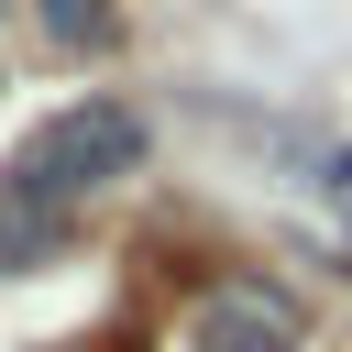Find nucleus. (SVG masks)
I'll return each mask as SVG.
<instances>
[{"mask_svg": "<svg viewBox=\"0 0 352 352\" xmlns=\"http://www.w3.org/2000/svg\"><path fill=\"white\" fill-rule=\"evenodd\" d=\"M143 154H154V121H143L132 99H66V110H44V121L11 143L0 198H11V209L66 220V209H88L99 187H121Z\"/></svg>", "mask_w": 352, "mask_h": 352, "instance_id": "obj_1", "label": "nucleus"}, {"mask_svg": "<svg viewBox=\"0 0 352 352\" xmlns=\"http://www.w3.org/2000/svg\"><path fill=\"white\" fill-rule=\"evenodd\" d=\"M187 352H308V308L275 275H220L187 308Z\"/></svg>", "mask_w": 352, "mask_h": 352, "instance_id": "obj_2", "label": "nucleus"}, {"mask_svg": "<svg viewBox=\"0 0 352 352\" xmlns=\"http://www.w3.org/2000/svg\"><path fill=\"white\" fill-rule=\"evenodd\" d=\"M22 11L44 22L55 55H110L121 44V0H22Z\"/></svg>", "mask_w": 352, "mask_h": 352, "instance_id": "obj_3", "label": "nucleus"}, {"mask_svg": "<svg viewBox=\"0 0 352 352\" xmlns=\"http://www.w3.org/2000/svg\"><path fill=\"white\" fill-rule=\"evenodd\" d=\"M319 198H330V220L352 231V143H330V154H319Z\"/></svg>", "mask_w": 352, "mask_h": 352, "instance_id": "obj_4", "label": "nucleus"}, {"mask_svg": "<svg viewBox=\"0 0 352 352\" xmlns=\"http://www.w3.org/2000/svg\"><path fill=\"white\" fill-rule=\"evenodd\" d=\"M0 11H11V0H0Z\"/></svg>", "mask_w": 352, "mask_h": 352, "instance_id": "obj_5", "label": "nucleus"}]
</instances>
